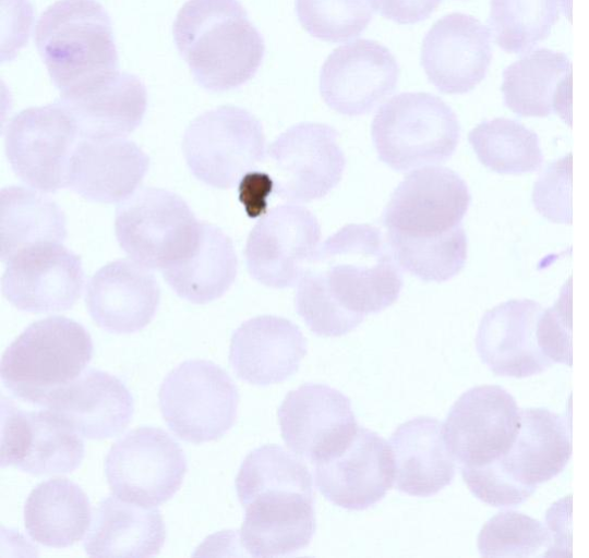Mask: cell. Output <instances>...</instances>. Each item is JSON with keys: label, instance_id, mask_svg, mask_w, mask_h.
<instances>
[{"label": "cell", "instance_id": "1", "mask_svg": "<svg viewBox=\"0 0 589 558\" xmlns=\"http://www.w3.org/2000/svg\"><path fill=\"white\" fill-rule=\"evenodd\" d=\"M402 274L380 229L349 223L327 238L299 281L296 310L312 332L340 337L399 296Z\"/></svg>", "mask_w": 589, "mask_h": 558}, {"label": "cell", "instance_id": "2", "mask_svg": "<svg viewBox=\"0 0 589 558\" xmlns=\"http://www.w3.org/2000/svg\"><path fill=\"white\" fill-rule=\"evenodd\" d=\"M172 34L194 81L209 92L245 84L265 53L261 33L238 0H188L175 19Z\"/></svg>", "mask_w": 589, "mask_h": 558}, {"label": "cell", "instance_id": "3", "mask_svg": "<svg viewBox=\"0 0 589 558\" xmlns=\"http://www.w3.org/2000/svg\"><path fill=\"white\" fill-rule=\"evenodd\" d=\"M34 40L61 94L118 71L111 20L97 0H58L38 19Z\"/></svg>", "mask_w": 589, "mask_h": 558}, {"label": "cell", "instance_id": "4", "mask_svg": "<svg viewBox=\"0 0 589 558\" xmlns=\"http://www.w3.org/2000/svg\"><path fill=\"white\" fill-rule=\"evenodd\" d=\"M93 356V341L77 322L50 316L27 326L4 350L1 380L17 399L47 407L76 379Z\"/></svg>", "mask_w": 589, "mask_h": 558}, {"label": "cell", "instance_id": "5", "mask_svg": "<svg viewBox=\"0 0 589 558\" xmlns=\"http://www.w3.org/2000/svg\"><path fill=\"white\" fill-rule=\"evenodd\" d=\"M371 134L380 160L405 172L447 160L458 145L460 126L455 112L440 97L410 92L380 107Z\"/></svg>", "mask_w": 589, "mask_h": 558}, {"label": "cell", "instance_id": "6", "mask_svg": "<svg viewBox=\"0 0 589 558\" xmlns=\"http://www.w3.org/2000/svg\"><path fill=\"white\" fill-rule=\"evenodd\" d=\"M201 229L188 203L178 194L142 187L116 210L115 232L121 248L136 263L164 268L184 258Z\"/></svg>", "mask_w": 589, "mask_h": 558}, {"label": "cell", "instance_id": "7", "mask_svg": "<svg viewBox=\"0 0 589 558\" xmlns=\"http://www.w3.org/2000/svg\"><path fill=\"white\" fill-rule=\"evenodd\" d=\"M158 402L176 436L203 444L221 438L232 427L239 391L227 372L214 362L188 360L165 377Z\"/></svg>", "mask_w": 589, "mask_h": 558}, {"label": "cell", "instance_id": "8", "mask_svg": "<svg viewBox=\"0 0 589 558\" xmlns=\"http://www.w3.org/2000/svg\"><path fill=\"white\" fill-rule=\"evenodd\" d=\"M182 150L197 180L225 190L265 160V135L261 122L248 110L219 106L191 121Z\"/></svg>", "mask_w": 589, "mask_h": 558}, {"label": "cell", "instance_id": "9", "mask_svg": "<svg viewBox=\"0 0 589 558\" xmlns=\"http://www.w3.org/2000/svg\"><path fill=\"white\" fill-rule=\"evenodd\" d=\"M471 196L446 167L414 170L398 184L382 215L388 245L435 240L461 226Z\"/></svg>", "mask_w": 589, "mask_h": 558}, {"label": "cell", "instance_id": "10", "mask_svg": "<svg viewBox=\"0 0 589 558\" xmlns=\"http://www.w3.org/2000/svg\"><path fill=\"white\" fill-rule=\"evenodd\" d=\"M180 445L164 429L143 426L127 433L109 449L105 474L120 499L153 508L169 500L187 473Z\"/></svg>", "mask_w": 589, "mask_h": 558}, {"label": "cell", "instance_id": "11", "mask_svg": "<svg viewBox=\"0 0 589 558\" xmlns=\"http://www.w3.org/2000/svg\"><path fill=\"white\" fill-rule=\"evenodd\" d=\"M81 138L59 100L15 114L5 131V155L14 173L31 187L55 193L67 186L71 157Z\"/></svg>", "mask_w": 589, "mask_h": 558}, {"label": "cell", "instance_id": "12", "mask_svg": "<svg viewBox=\"0 0 589 558\" xmlns=\"http://www.w3.org/2000/svg\"><path fill=\"white\" fill-rule=\"evenodd\" d=\"M330 125L301 122L271 143L267 155L274 194L291 202L327 195L340 181L346 159Z\"/></svg>", "mask_w": 589, "mask_h": 558}, {"label": "cell", "instance_id": "13", "mask_svg": "<svg viewBox=\"0 0 589 558\" xmlns=\"http://www.w3.org/2000/svg\"><path fill=\"white\" fill-rule=\"evenodd\" d=\"M519 427L515 398L496 385L464 392L442 425L444 442L461 466H478L504 456Z\"/></svg>", "mask_w": 589, "mask_h": 558}, {"label": "cell", "instance_id": "14", "mask_svg": "<svg viewBox=\"0 0 589 558\" xmlns=\"http://www.w3.org/2000/svg\"><path fill=\"white\" fill-rule=\"evenodd\" d=\"M85 453L80 434L50 409L24 411L1 402V466L38 476L74 471Z\"/></svg>", "mask_w": 589, "mask_h": 558}, {"label": "cell", "instance_id": "15", "mask_svg": "<svg viewBox=\"0 0 589 558\" xmlns=\"http://www.w3.org/2000/svg\"><path fill=\"white\" fill-rule=\"evenodd\" d=\"M320 238V223L308 208L296 204L272 208L247 240L244 257L250 276L269 288L293 287Z\"/></svg>", "mask_w": 589, "mask_h": 558}, {"label": "cell", "instance_id": "16", "mask_svg": "<svg viewBox=\"0 0 589 558\" xmlns=\"http://www.w3.org/2000/svg\"><path fill=\"white\" fill-rule=\"evenodd\" d=\"M5 265L1 292L20 311H65L81 296L84 286L81 258L61 243L27 246L13 254Z\"/></svg>", "mask_w": 589, "mask_h": 558}, {"label": "cell", "instance_id": "17", "mask_svg": "<svg viewBox=\"0 0 589 558\" xmlns=\"http://www.w3.org/2000/svg\"><path fill=\"white\" fill-rule=\"evenodd\" d=\"M278 418L287 447L311 463L344 449L358 429L350 399L323 384L308 383L289 391Z\"/></svg>", "mask_w": 589, "mask_h": 558}, {"label": "cell", "instance_id": "18", "mask_svg": "<svg viewBox=\"0 0 589 558\" xmlns=\"http://www.w3.org/2000/svg\"><path fill=\"white\" fill-rule=\"evenodd\" d=\"M399 65L388 48L372 39L345 44L326 58L320 72V94L338 113L366 114L394 93Z\"/></svg>", "mask_w": 589, "mask_h": 558}, {"label": "cell", "instance_id": "19", "mask_svg": "<svg viewBox=\"0 0 589 558\" xmlns=\"http://www.w3.org/2000/svg\"><path fill=\"white\" fill-rule=\"evenodd\" d=\"M313 464L320 493L347 510L372 507L385 497L394 483L390 445L362 426H358L344 449Z\"/></svg>", "mask_w": 589, "mask_h": 558}, {"label": "cell", "instance_id": "20", "mask_svg": "<svg viewBox=\"0 0 589 558\" xmlns=\"http://www.w3.org/2000/svg\"><path fill=\"white\" fill-rule=\"evenodd\" d=\"M491 60V32L469 14L441 17L422 40L420 64L429 82L444 94L472 90L485 77Z\"/></svg>", "mask_w": 589, "mask_h": 558}, {"label": "cell", "instance_id": "21", "mask_svg": "<svg viewBox=\"0 0 589 558\" xmlns=\"http://www.w3.org/2000/svg\"><path fill=\"white\" fill-rule=\"evenodd\" d=\"M543 307L533 300H509L488 311L476 335L481 361L496 375L522 378L544 372L552 362L536 336Z\"/></svg>", "mask_w": 589, "mask_h": 558}, {"label": "cell", "instance_id": "22", "mask_svg": "<svg viewBox=\"0 0 589 558\" xmlns=\"http://www.w3.org/2000/svg\"><path fill=\"white\" fill-rule=\"evenodd\" d=\"M160 290L147 267L129 259L103 266L86 288V307L93 320L112 333H133L156 314Z\"/></svg>", "mask_w": 589, "mask_h": 558}, {"label": "cell", "instance_id": "23", "mask_svg": "<svg viewBox=\"0 0 589 558\" xmlns=\"http://www.w3.org/2000/svg\"><path fill=\"white\" fill-rule=\"evenodd\" d=\"M306 351V340L297 325L284 317L262 315L235 330L229 362L240 379L268 386L297 373Z\"/></svg>", "mask_w": 589, "mask_h": 558}, {"label": "cell", "instance_id": "24", "mask_svg": "<svg viewBox=\"0 0 589 558\" xmlns=\"http://www.w3.org/2000/svg\"><path fill=\"white\" fill-rule=\"evenodd\" d=\"M148 167V156L125 137H81L67 186L93 202L119 203L133 194Z\"/></svg>", "mask_w": 589, "mask_h": 558}, {"label": "cell", "instance_id": "25", "mask_svg": "<svg viewBox=\"0 0 589 558\" xmlns=\"http://www.w3.org/2000/svg\"><path fill=\"white\" fill-rule=\"evenodd\" d=\"M46 408L58 413L83 437L106 439L117 436L129 425L134 400L116 376L85 368L58 391Z\"/></svg>", "mask_w": 589, "mask_h": 558}, {"label": "cell", "instance_id": "26", "mask_svg": "<svg viewBox=\"0 0 589 558\" xmlns=\"http://www.w3.org/2000/svg\"><path fill=\"white\" fill-rule=\"evenodd\" d=\"M74 121L81 137H125L142 122L147 92L134 74L115 72L58 99Z\"/></svg>", "mask_w": 589, "mask_h": 558}, {"label": "cell", "instance_id": "27", "mask_svg": "<svg viewBox=\"0 0 589 558\" xmlns=\"http://www.w3.org/2000/svg\"><path fill=\"white\" fill-rule=\"evenodd\" d=\"M508 109L521 117L556 112L570 124L572 62L561 52L539 48L503 71L501 86Z\"/></svg>", "mask_w": 589, "mask_h": 558}, {"label": "cell", "instance_id": "28", "mask_svg": "<svg viewBox=\"0 0 589 558\" xmlns=\"http://www.w3.org/2000/svg\"><path fill=\"white\" fill-rule=\"evenodd\" d=\"M395 487L407 495L430 497L449 485L455 476V460L442 434V423L418 416L400 424L393 433Z\"/></svg>", "mask_w": 589, "mask_h": 558}, {"label": "cell", "instance_id": "29", "mask_svg": "<svg viewBox=\"0 0 589 558\" xmlns=\"http://www.w3.org/2000/svg\"><path fill=\"white\" fill-rule=\"evenodd\" d=\"M570 456L566 418L544 408H531L519 410L517 435L500 461L516 481L537 486L560 474Z\"/></svg>", "mask_w": 589, "mask_h": 558}, {"label": "cell", "instance_id": "30", "mask_svg": "<svg viewBox=\"0 0 589 558\" xmlns=\"http://www.w3.org/2000/svg\"><path fill=\"white\" fill-rule=\"evenodd\" d=\"M165 539L166 527L157 508L108 496L94 511L83 547L92 557L143 558L157 555Z\"/></svg>", "mask_w": 589, "mask_h": 558}, {"label": "cell", "instance_id": "31", "mask_svg": "<svg viewBox=\"0 0 589 558\" xmlns=\"http://www.w3.org/2000/svg\"><path fill=\"white\" fill-rule=\"evenodd\" d=\"M238 259L231 239L218 227L201 221L200 235L191 252L161 271L182 299L206 304L219 299L233 283Z\"/></svg>", "mask_w": 589, "mask_h": 558}, {"label": "cell", "instance_id": "32", "mask_svg": "<svg viewBox=\"0 0 589 558\" xmlns=\"http://www.w3.org/2000/svg\"><path fill=\"white\" fill-rule=\"evenodd\" d=\"M91 514L87 495L65 477L39 483L24 505L27 534L46 547L63 548L82 539Z\"/></svg>", "mask_w": 589, "mask_h": 558}, {"label": "cell", "instance_id": "33", "mask_svg": "<svg viewBox=\"0 0 589 558\" xmlns=\"http://www.w3.org/2000/svg\"><path fill=\"white\" fill-rule=\"evenodd\" d=\"M240 541L252 557L294 555L316 530L314 501L250 505L244 508Z\"/></svg>", "mask_w": 589, "mask_h": 558}, {"label": "cell", "instance_id": "34", "mask_svg": "<svg viewBox=\"0 0 589 558\" xmlns=\"http://www.w3.org/2000/svg\"><path fill=\"white\" fill-rule=\"evenodd\" d=\"M0 247L5 263L17 251L43 242L61 243L65 216L51 198L22 186L0 193Z\"/></svg>", "mask_w": 589, "mask_h": 558}, {"label": "cell", "instance_id": "35", "mask_svg": "<svg viewBox=\"0 0 589 558\" xmlns=\"http://www.w3.org/2000/svg\"><path fill=\"white\" fill-rule=\"evenodd\" d=\"M468 138L481 163L495 172L521 174L537 171L543 163L538 135L515 120L483 121Z\"/></svg>", "mask_w": 589, "mask_h": 558}, {"label": "cell", "instance_id": "36", "mask_svg": "<svg viewBox=\"0 0 589 558\" xmlns=\"http://www.w3.org/2000/svg\"><path fill=\"white\" fill-rule=\"evenodd\" d=\"M236 489L242 506L266 492L284 490L314 496L308 466L277 445H264L244 458L236 477Z\"/></svg>", "mask_w": 589, "mask_h": 558}, {"label": "cell", "instance_id": "37", "mask_svg": "<svg viewBox=\"0 0 589 558\" xmlns=\"http://www.w3.org/2000/svg\"><path fill=\"white\" fill-rule=\"evenodd\" d=\"M562 0H491L489 23L496 45L524 53L545 39L558 20Z\"/></svg>", "mask_w": 589, "mask_h": 558}, {"label": "cell", "instance_id": "38", "mask_svg": "<svg viewBox=\"0 0 589 558\" xmlns=\"http://www.w3.org/2000/svg\"><path fill=\"white\" fill-rule=\"evenodd\" d=\"M552 532L542 522L518 511H501L481 529L478 549L482 557L549 556Z\"/></svg>", "mask_w": 589, "mask_h": 558}, {"label": "cell", "instance_id": "39", "mask_svg": "<svg viewBox=\"0 0 589 558\" xmlns=\"http://www.w3.org/2000/svg\"><path fill=\"white\" fill-rule=\"evenodd\" d=\"M397 264L423 281L443 282L456 276L467 259V235L456 231L430 241L389 246Z\"/></svg>", "mask_w": 589, "mask_h": 558}, {"label": "cell", "instance_id": "40", "mask_svg": "<svg viewBox=\"0 0 589 558\" xmlns=\"http://www.w3.org/2000/svg\"><path fill=\"white\" fill-rule=\"evenodd\" d=\"M296 12L310 35L328 43L359 36L372 20L368 0H296Z\"/></svg>", "mask_w": 589, "mask_h": 558}, {"label": "cell", "instance_id": "41", "mask_svg": "<svg viewBox=\"0 0 589 558\" xmlns=\"http://www.w3.org/2000/svg\"><path fill=\"white\" fill-rule=\"evenodd\" d=\"M469 490L493 507H514L526 501L536 486L516 481L502 465L500 458L478 466H461Z\"/></svg>", "mask_w": 589, "mask_h": 558}, {"label": "cell", "instance_id": "42", "mask_svg": "<svg viewBox=\"0 0 589 558\" xmlns=\"http://www.w3.org/2000/svg\"><path fill=\"white\" fill-rule=\"evenodd\" d=\"M541 352L553 363L572 365V284L563 287L556 303L543 310L536 329Z\"/></svg>", "mask_w": 589, "mask_h": 558}, {"label": "cell", "instance_id": "43", "mask_svg": "<svg viewBox=\"0 0 589 558\" xmlns=\"http://www.w3.org/2000/svg\"><path fill=\"white\" fill-rule=\"evenodd\" d=\"M572 154L553 161L534 183L532 201L545 218L572 222Z\"/></svg>", "mask_w": 589, "mask_h": 558}, {"label": "cell", "instance_id": "44", "mask_svg": "<svg viewBox=\"0 0 589 558\" xmlns=\"http://www.w3.org/2000/svg\"><path fill=\"white\" fill-rule=\"evenodd\" d=\"M272 193L274 181L266 171L251 170L239 181V201L250 218L263 216Z\"/></svg>", "mask_w": 589, "mask_h": 558}, {"label": "cell", "instance_id": "45", "mask_svg": "<svg viewBox=\"0 0 589 558\" xmlns=\"http://www.w3.org/2000/svg\"><path fill=\"white\" fill-rule=\"evenodd\" d=\"M382 16L398 24H414L428 19L442 0H369Z\"/></svg>", "mask_w": 589, "mask_h": 558}]
</instances>
